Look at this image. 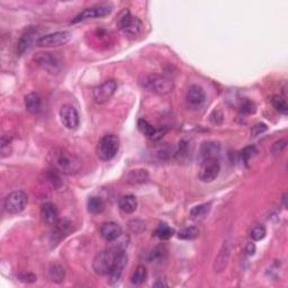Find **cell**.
<instances>
[{
  "label": "cell",
  "instance_id": "e575fe53",
  "mask_svg": "<svg viewBox=\"0 0 288 288\" xmlns=\"http://www.w3.org/2000/svg\"><path fill=\"white\" fill-rule=\"evenodd\" d=\"M60 172L59 171H56L55 169H53L52 168V170H50V172H48V180H50V183L54 186L55 188H59L61 185H62V182H61V177H60Z\"/></svg>",
  "mask_w": 288,
  "mask_h": 288
},
{
  "label": "cell",
  "instance_id": "f1b7e54d",
  "mask_svg": "<svg viewBox=\"0 0 288 288\" xmlns=\"http://www.w3.org/2000/svg\"><path fill=\"white\" fill-rule=\"evenodd\" d=\"M168 251L164 246H155V248L151 251L149 254V260L151 262H158L161 263L167 259Z\"/></svg>",
  "mask_w": 288,
  "mask_h": 288
},
{
  "label": "cell",
  "instance_id": "7402d4cb",
  "mask_svg": "<svg viewBox=\"0 0 288 288\" xmlns=\"http://www.w3.org/2000/svg\"><path fill=\"white\" fill-rule=\"evenodd\" d=\"M119 209L125 214H132L137 211L138 208V199L133 195L123 196L118 201Z\"/></svg>",
  "mask_w": 288,
  "mask_h": 288
},
{
  "label": "cell",
  "instance_id": "cb8c5ba5",
  "mask_svg": "<svg viewBox=\"0 0 288 288\" xmlns=\"http://www.w3.org/2000/svg\"><path fill=\"white\" fill-rule=\"evenodd\" d=\"M138 127L140 132H141L142 134L145 135L146 138H149L151 140H154L155 138V134H157V129H155L154 126H152L149 122L146 121V119H139L138 121Z\"/></svg>",
  "mask_w": 288,
  "mask_h": 288
},
{
  "label": "cell",
  "instance_id": "4fadbf2b",
  "mask_svg": "<svg viewBox=\"0 0 288 288\" xmlns=\"http://www.w3.org/2000/svg\"><path fill=\"white\" fill-rule=\"evenodd\" d=\"M60 119L68 130H77L80 125V116L77 109L71 105H63L60 108Z\"/></svg>",
  "mask_w": 288,
  "mask_h": 288
},
{
  "label": "cell",
  "instance_id": "ac0fdd59",
  "mask_svg": "<svg viewBox=\"0 0 288 288\" xmlns=\"http://www.w3.org/2000/svg\"><path fill=\"white\" fill-rule=\"evenodd\" d=\"M230 254H231V245H230L229 241H225L222 248L220 250L219 254L215 258V262H214V270L220 273V271L223 270L226 265H228Z\"/></svg>",
  "mask_w": 288,
  "mask_h": 288
},
{
  "label": "cell",
  "instance_id": "3957f363",
  "mask_svg": "<svg viewBox=\"0 0 288 288\" xmlns=\"http://www.w3.org/2000/svg\"><path fill=\"white\" fill-rule=\"evenodd\" d=\"M118 249H107L98 252L93 260V269L99 276H106L109 274L114 265Z\"/></svg>",
  "mask_w": 288,
  "mask_h": 288
},
{
  "label": "cell",
  "instance_id": "f35d334b",
  "mask_svg": "<svg viewBox=\"0 0 288 288\" xmlns=\"http://www.w3.org/2000/svg\"><path fill=\"white\" fill-rule=\"evenodd\" d=\"M19 279L24 283H34L36 279V276L33 274H22L19 276Z\"/></svg>",
  "mask_w": 288,
  "mask_h": 288
},
{
  "label": "cell",
  "instance_id": "8992f818",
  "mask_svg": "<svg viewBox=\"0 0 288 288\" xmlns=\"http://www.w3.org/2000/svg\"><path fill=\"white\" fill-rule=\"evenodd\" d=\"M118 26L125 35L132 36V38L139 36L143 30V24L141 20L138 17H135V16H133L131 13H129V11L124 13L121 17H119Z\"/></svg>",
  "mask_w": 288,
  "mask_h": 288
},
{
  "label": "cell",
  "instance_id": "1f68e13d",
  "mask_svg": "<svg viewBox=\"0 0 288 288\" xmlns=\"http://www.w3.org/2000/svg\"><path fill=\"white\" fill-rule=\"evenodd\" d=\"M266 234H267V230H266L265 226L257 225V226H254L252 230H251L250 238L252 239L253 241H261L262 239L266 237Z\"/></svg>",
  "mask_w": 288,
  "mask_h": 288
},
{
  "label": "cell",
  "instance_id": "ba28073f",
  "mask_svg": "<svg viewBox=\"0 0 288 288\" xmlns=\"http://www.w3.org/2000/svg\"><path fill=\"white\" fill-rule=\"evenodd\" d=\"M35 63L39 67L43 68L47 71H50L52 73L57 72L62 68V60L59 55H56L55 53L51 52H39L36 53L34 56Z\"/></svg>",
  "mask_w": 288,
  "mask_h": 288
},
{
  "label": "cell",
  "instance_id": "30bf717a",
  "mask_svg": "<svg viewBox=\"0 0 288 288\" xmlns=\"http://www.w3.org/2000/svg\"><path fill=\"white\" fill-rule=\"evenodd\" d=\"M127 260H129V259H127V254L125 251L118 249L114 265L112 267V269H110L109 274L107 275L108 276V282L110 285H117V284L121 282L123 273H124L127 266Z\"/></svg>",
  "mask_w": 288,
  "mask_h": 288
},
{
  "label": "cell",
  "instance_id": "9c48e42d",
  "mask_svg": "<svg viewBox=\"0 0 288 288\" xmlns=\"http://www.w3.org/2000/svg\"><path fill=\"white\" fill-rule=\"evenodd\" d=\"M72 39V34L69 31H59L50 34L41 36L38 47L40 48H57L70 42Z\"/></svg>",
  "mask_w": 288,
  "mask_h": 288
},
{
  "label": "cell",
  "instance_id": "4316f807",
  "mask_svg": "<svg viewBox=\"0 0 288 288\" xmlns=\"http://www.w3.org/2000/svg\"><path fill=\"white\" fill-rule=\"evenodd\" d=\"M147 278V270L144 266H139L135 271L132 275L131 277V282L133 285L135 286H140L142 285V284L145 283Z\"/></svg>",
  "mask_w": 288,
  "mask_h": 288
},
{
  "label": "cell",
  "instance_id": "8d00e7d4",
  "mask_svg": "<svg viewBox=\"0 0 288 288\" xmlns=\"http://www.w3.org/2000/svg\"><path fill=\"white\" fill-rule=\"evenodd\" d=\"M286 145H287V141L285 139L279 140V141L275 142L273 147H271V152H273L274 155L281 154L282 152L286 149Z\"/></svg>",
  "mask_w": 288,
  "mask_h": 288
},
{
  "label": "cell",
  "instance_id": "83f0119b",
  "mask_svg": "<svg viewBox=\"0 0 288 288\" xmlns=\"http://www.w3.org/2000/svg\"><path fill=\"white\" fill-rule=\"evenodd\" d=\"M48 275L53 283H62L65 278V270L62 266L52 265L48 269Z\"/></svg>",
  "mask_w": 288,
  "mask_h": 288
},
{
  "label": "cell",
  "instance_id": "9a60e30c",
  "mask_svg": "<svg viewBox=\"0 0 288 288\" xmlns=\"http://www.w3.org/2000/svg\"><path fill=\"white\" fill-rule=\"evenodd\" d=\"M39 32L36 30H31L26 32L25 34H23L20 36V39L18 40L17 43V52L19 55H23L24 53L30 51L31 48L34 47V45H38V42L40 38Z\"/></svg>",
  "mask_w": 288,
  "mask_h": 288
},
{
  "label": "cell",
  "instance_id": "52a82bcc",
  "mask_svg": "<svg viewBox=\"0 0 288 288\" xmlns=\"http://www.w3.org/2000/svg\"><path fill=\"white\" fill-rule=\"evenodd\" d=\"M221 166L216 158H209L201 160L198 178L203 183H212L220 175Z\"/></svg>",
  "mask_w": 288,
  "mask_h": 288
},
{
  "label": "cell",
  "instance_id": "277c9868",
  "mask_svg": "<svg viewBox=\"0 0 288 288\" xmlns=\"http://www.w3.org/2000/svg\"><path fill=\"white\" fill-rule=\"evenodd\" d=\"M119 150V139L114 134L105 135L104 138L98 143L97 154L98 158L102 161H109L115 155L117 154Z\"/></svg>",
  "mask_w": 288,
  "mask_h": 288
},
{
  "label": "cell",
  "instance_id": "7c38bea8",
  "mask_svg": "<svg viewBox=\"0 0 288 288\" xmlns=\"http://www.w3.org/2000/svg\"><path fill=\"white\" fill-rule=\"evenodd\" d=\"M116 89H117L116 81L113 79L106 80L105 82H102L101 85L94 88L93 94L95 100H96L98 104H104V102L108 101L110 98L114 96Z\"/></svg>",
  "mask_w": 288,
  "mask_h": 288
},
{
  "label": "cell",
  "instance_id": "603a6c76",
  "mask_svg": "<svg viewBox=\"0 0 288 288\" xmlns=\"http://www.w3.org/2000/svg\"><path fill=\"white\" fill-rule=\"evenodd\" d=\"M211 209H212L211 203H205V204L197 205V206L192 207L191 209L192 219L194 221H201V220L205 219V217L208 215V213L211 212Z\"/></svg>",
  "mask_w": 288,
  "mask_h": 288
},
{
  "label": "cell",
  "instance_id": "836d02e7",
  "mask_svg": "<svg viewBox=\"0 0 288 288\" xmlns=\"http://www.w3.org/2000/svg\"><path fill=\"white\" fill-rule=\"evenodd\" d=\"M257 110L256 104L249 99H244L240 104V112L243 114H254Z\"/></svg>",
  "mask_w": 288,
  "mask_h": 288
},
{
  "label": "cell",
  "instance_id": "d6a6232c",
  "mask_svg": "<svg viewBox=\"0 0 288 288\" xmlns=\"http://www.w3.org/2000/svg\"><path fill=\"white\" fill-rule=\"evenodd\" d=\"M257 153H258L257 147L254 145H250V146L244 147V149L241 151L240 155H241L242 161H243L244 163H248L250 161V159H252Z\"/></svg>",
  "mask_w": 288,
  "mask_h": 288
},
{
  "label": "cell",
  "instance_id": "5bb4252c",
  "mask_svg": "<svg viewBox=\"0 0 288 288\" xmlns=\"http://www.w3.org/2000/svg\"><path fill=\"white\" fill-rule=\"evenodd\" d=\"M206 100V94L205 90L198 85H192L189 87L186 94V101L192 108H198Z\"/></svg>",
  "mask_w": 288,
  "mask_h": 288
},
{
  "label": "cell",
  "instance_id": "7a4b0ae2",
  "mask_svg": "<svg viewBox=\"0 0 288 288\" xmlns=\"http://www.w3.org/2000/svg\"><path fill=\"white\" fill-rule=\"evenodd\" d=\"M142 85L144 88L150 90L151 93L161 95V96L170 94L175 88V84L171 79L161 75H155V73L144 77Z\"/></svg>",
  "mask_w": 288,
  "mask_h": 288
},
{
  "label": "cell",
  "instance_id": "e0dca14e",
  "mask_svg": "<svg viewBox=\"0 0 288 288\" xmlns=\"http://www.w3.org/2000/svg\"><path fill=\"white\" fill-rule=\"evenodd\" d=\"M41 216L48 225H55L59 222V211L54 204L45 203L41 207Z\"/></svg>",
  "mask_w": 288,
  "mask_h": 288
},
{
  "label": "cell",
  "instance_id": "f546056e",
  "mask_svg": "<svg viewBox=\"0 0 288 288\" xmlns=\"http://www.w3.org/2000/svg\"><path fill=\"white\" fill-rule=\"evenodd\" d=\"M199 237V229L196 226H188L180 230L178 232V239L180 240H195Z\"/></svg>",
  "mask_w": 288,
  "mask_h": 288
},
{
  "label": "cell",
  "instance_id": "d590c367",
  "mask_svg": "<svg viewBox=\"0 0 288 288\" xmlns=\"http://www.w3.org/2000/svg\"><path fill=\"white\" fill-rule=\"evenodd\" d=\"M10 139L3 135L1 138V158H5L7 155L10 154L11 152V147H10Z\"/></svg>",
  "mask_w": 288,
  "mask_h": 288
},
{
  "label": "cell",
  "instance_id": "6da1fadb",
  "mask_svg": "<svg viewBox=\"0 0 288 288\" xmlns=\"http://www.w3.org/2000/svg\"><path fill=\"white\" fill-rule=\"evenodd\" d=\"M48 162L53 169L63 175H76L81 169L80 160L63 147L52 150L48 154Z\"/></svg>",
  "mask_w": 288,
  "mask_h": 288
},
{
  "label": "cell",
  "instance_id": "484cf974",
  "mask_svg": "<svg viewBox=\"0 0 288 288\" xmlns=\"http://www.w3.org/2000/svg\"><path fill=\"white\" fill-rule=\"evenodd\" d=\"M174 234L175 230L166 223H160L154 231V237H157L160 240H169Z\"/></svg>",
  "mask_w": 288,
  "mask_h": 288
},
{
  "label": "cell",
  "instance_id": "d6986e66",
  "mask_svg": "<svg viewBox=\"0 0 288 288\" xmlns=\"http://www.w3.org/2000/svg\"><path fill=\"white\" fill-rule=\"evenodd\" d=\"M25 108L28 113L36 115L42 108V98L38 93H30L25 96Z\"/></svg>",
  "mask_w": 288,
  "mask_h": 288
},
{
  "label": "cell",
  "instance_id": "8fae6325",
  "mask_svg": "<svg viewBox=\"0 0 288 288\" xmlns=\"http://www.w3.org/2000/svg\"><path fill=\"white\" fill-rule=\"evenodd\" d=\"M112 13V7L107 5H97L89 8H86L81 13L78 14L75 18L72 19V24H77L80 22H85L87 19H95L101 18Z\"/></svg>",
  "mask_w": 288,
  "mask_h": 288
},
{
  "label": "cell",
  "instance_id": "2e32d148",
  "mask_svg": "<svg viewBox=\"0 0 288 288\" xmlns=\"http://www.w3.org/2000/svg\"><path fill=\"white\" fill-rule=\"evenodd\" d=\"M100 236L107 242H113L121 238L123 230L121 225H118L115 222H106V223L101 224L100 226Z\"/></svg>",
  "mask_w": 288,
  "mask_h": 288
},
{
  "label": "cell",
  "instance_id": "44dd1931",
  "mask_svg": "<svg viewBox=\"0 0 288 288\" xmlns=\"http://www.w3.org/2000/svg\"><path fill=\"white\" fill-rule=\"evenodd\" d=\"M221 146L219 143L216 142H204L200 145L199 155L201 160L209 159V158H216L220 154Z\"/></svg>",
  "mask_w": 288,
  "mask_h": 288
},
{
  "label": "cell",
  "instance_id": "d4e9b609",
  "mask_svg": "<svg viewBox=\"0 0 288 288\" xmlns=\"http://www.w3.org/2000/svg\"><path fill=\"white\" fill-rule=\"evenodd\" d=\"M88 212L92 214H100L105 209V203L100 197H90L87 201Z\"/></svg>",
  "mask_w": 288,
  "mask_h": 288
},
{
  "label": "cell",
  "instance_id": "60d3db41",
  "mask_svg": "<svg viewBox=\"0 0 288 288\" xmlns=\"http://www.w3.org/2000/svg\"><path fill=\"white\" fill-rule=\"evenodd\" d=\"M153 286H154V287H167L168 285H167V283H164L163 281H162V282L160 281V282L154 283V284H153Z\"/></svg>",
  "mask_w": 288,
  "mask_h": 288
},
{
  "label": "cell",
  "instance_id": "5b68a950",
  "mask_svg": "<svg viewBox=\"0 0 288 288\" xmlns=\"http://www.w3.org/2000/svg\"><path fill=\"white\" fill-rule=\"evenodd\" d=\"M28 203V196L25 192L15 191L6 196L3 200V208L8 214L15 215V214L22 213L26 208Z\"/></svg>",
  "mask_w": 288,
  "mask_h": 288
},
{
  "label": "cell",
  "instance_id": "ab89813d",
  "mask_svg": "<svg viewBox=\"0 0 288 288\" xmlns=\"http://www.w3.org/2000/svg\"><path fill=\"white\" fill-rule=\"evenodd\" d=\"M245 252L248 256H253L254 253H256V245L252 242H250V243L246 244L245 246Z\"/></svg>",
  "mask_w": 288,
  "mask_h": 288
},
{
  "label": "cell",
  "instance_id": "ffe728a7",
  "mask_svg": "<svg viewBox=\"0 0 288 288\" xmlns=\"http://www.w3.org/2000/svg\"><path fill=\"white\" fill-rule=\"evenodd\" d=\"M147 180H149V172L145 169L130 170L125 177V182L129 185H132V186L144 184L146 183Z\"/></svg>",
  "mask_w": 288,
  "mask_h": 288
},
{
  "label": "cell",
  "instance_id": "74e56055",
  "mask_svg": "<svg viewBox=\"0 0 288 288\" xmlns=\"http://www.w3.org/2000/svg\"><path fill=\"white\" fill-rule=\"evenodd\" d=\"M267 130H268V127H267L266 124H263V123H259V124L254 125L252 127V130H251V135L254 138L259 137V135H261L265 133V132H267Z\"/></svg>",
  "mask_w": 288,
  "mask_h": 288
},
{
  "label": "cell",
  "instance_id": "4dcf8cb0",
  "mask_svg": "<svg viewBox=\"0 0 288 288\" xmlns=\"http://www.w3.org/2000/svg\"><path fill=\"white\" fill-rule=\"evenodd\" d=\"M271 104H273L274 108L277 110V112L282 113L284 115H286L288 112V105L287 101L284 97L279 96V95H275V96L271 98Z\"/></svg>",
  "mask_w": 288,
  "mask_h": 288
}]
</instances>
